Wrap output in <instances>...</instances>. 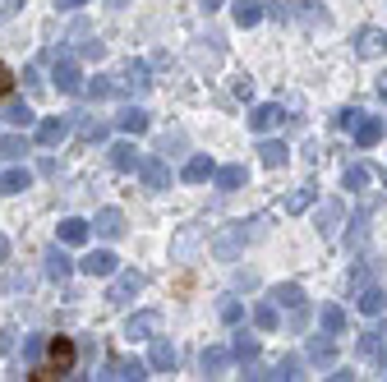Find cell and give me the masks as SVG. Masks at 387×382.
Instances as JSON below:
<instances>
[{"instance_id": "6da1fadb", "label": "cell", "mask_w": 387, "mask_h": 382, "mask_svg": "<svg viewBox=\"0 0 387 382\" xmlns=\"http://www.w3.org/2000/svg\"><path fill=\"white\" fill-rule=\"evenodd\" d=\"M74 359H79V350H74L70 336H55L51 346H46V359L42 364H33V382H46V378H70L74 373Z\"/></svg>"}, {"instance_id": "7a4b0ae2", "label": "cell", "mask_w": 387, "mask_h": 382, "mask_svg": "<svg viewBox=\"0 0 387 382\" xmlns=\"http://www.w3.org/2000/svg\"><path fill=\"white\" fill-rule=\"evenodd\" d=\"M83 272H92V277H111L115 258H111V253H88V258H83Z\"/></svg>"}, {"instance_id": "3957f363", "label": "cell", "mask_w": 387, "mask_h": 382, "mask_svg": "<svg viewBox=\"0 0 387 382\" xmlns=\"http://www.w3.org/2000/svg\"><path fill=\"white\" fill-rule=\"evenodd\" d=\"M83 235H88V226L83 221H65V230H60V240H70V244H79Z\"/></svg>"}, {"instance_id": "277c9868", "label": "cell", "mask_w": 387, "mask_h": 382, "mask_svg": "<svg viewBox=\"0 0 387 382\" xmlns=\"http://www.w3.org/2000/svg\"><path fill=\"white\" fill-rule=\"evenodd\" d=\"M9 92H14V70L0 65V97H9Z\"/></svg>"}, {"instance_id": "5b68a950", "label": "cell", "mask_w": 387, "mask_h": 382, "mask_svg": "<svg viewBox=\"0 0 387 382\" xmlns=\"http://www.w3.org/2000/svg\"><path fill=\"white\" fill-rule=\"evenodd\" d=\"M0 184H5V189H9V193H14V189H23V184H28V175H18V171H9V175H5V180H0Z\"/></svg>"}, {"instance_id": "8992f818", "label": "cell", "mask_w": 387, "mask_h": 382, "mask_svg": "<svg viewBox=\"0 0 387 382\" xmlns=\"http://www.w3.org/2000/svg\"><path fill=\"white\" fill-rule=\"evenodd\" d=\"M208 171H212V166H208V161H194V166H189V171H185V175H189V180H203V175H208Z\"/></svg>"}, {"instance_id": "52a82bcc", "label": "cell", "mask_w": 387, "mask_h": 382, "mask_svg": "<svg viewBox=\"0 0 387 382\" xmlns=\"http://www.w3.org/2000/svg\"><path fill=\"white\" fill-rule=\"evenodd\" d=\"M51 272H55V277H65V272H70V262H65L60 253H51Z\"/></svg>"}, {"instance_id": "ba28073f", "label": "cell", "mask_w": 387, "mask_h": 382, "mask_svg": "<svg viewBox=\"0 0 387 382\" xmlns=\"http://www.w3.org/2000/svg\"><path fill=\"white\" fill-rule=\"evenodd\" d=\"M60 134H65L60 124H46V129H42V143H55V139H60Z\"/></svg>"}, {"instance_id": "9c48e42d", "label": "cell", "mask_w": 387, "mask_h": 382, "mask_svg": "<svg viewBox=\"0 0 387 382\" xmlns=\"http://www.w3.org/2000/svg\"><path fill=\"white\" fill-rule=\"evenodd\" d=\"M60 5H74V0H60Z\"/></svg>"}]
</instances>
